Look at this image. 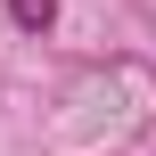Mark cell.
I'll list each match as a JSON object with an SVG mask.
<instances>
[{
  "label": "cell",
  "instance_id": "1",
  "mask_svg": "<svg viewBox=\"0 0 156 156\" xmlns=\"http://www.w3.org/2000/svg\"><path fill=\"white\" fill-rule=\"evenodd\" d=\"M0 8H8V25H16V33H33V41L58 25V0H0Z\"/></svg>",
  "mask_w": 156,
  "mask_h": 156
}]
</instances>
